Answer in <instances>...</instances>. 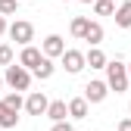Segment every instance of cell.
<instances>
[{
  "instance_id": "obj_1",
  "label": "cell",
  "mask_w": 131,
  "mask_h": 131,
  "mask_svg": "<svg viewBox=\"0 0 131 131\" xmlns=\"http://www.w3.org/2000/svg\"><path fill=\"white\" fill-rule=\"evenodd\" d=\"M106 84H109V91H116V94L128 91L131 75H128V66H125V62H119V59L106 62Z\"/></svg>"
},
{
  "instance_id": "obj_2",
  "label": "cell",
  "mask_w": 131,
  "mask_h": 131,
  "mask_svg": "<svg viewBox=\"0 0 131 131\" xmlns=\"http://www.w3.org/2000/svg\"><path fill=\"white\" fill-rule=\"evenodd\" d=\"M3 78H6V84L13 88V91H28V84H31V69H25V66L19 62V66H6V72H3Z\"/></svg>"
},
{
  "instance_id": "obj_3",
  "label": "cell",
  "mask_w": 131,
  "mask_h": 131,
  "mask_svg": "<svg viewBox=\"0 0 131 131\" xmlns=\"http://www.w3.org/2000/svg\"><path fill=\"white\" fill-rule=\"evenodd\" d=\"M9 38L16 41V44H31V41H35V25H31V22H25V19H16L13 25H9Z\"/></svg>"
},
{
  "instance_id": "obj_4",
  "label": "cell",
  "mask_w": 131,
  "mask_h": 131,
  "mask_svg": "<svg viewBox=\"0 0 131 131\" xmlns=\"http://www.w3.org/2000/svg\"><path fill=\"white\" fill-rule=\"evenodd\" d=\"M84 66H88V53H81V50H66L62 53V69L69 75H78Z\"/></svg>"
},
{
  "instance_id": "obj_5",
  "label": "cell",
  "mask_w": 131,
  "mask_h": 131,
  "mask_svg": "<svg viewBox=\"0 0 131 131\" xmlns=\"http://www.w3.org/2000/svg\"><path fill=\"white\" fill-rule=\"evenodd\" d=\"M47 106H50V100H47V94H41V91H31L28 100H25V112L28 116H47Z\"/></svg>"
},
{
  "instance_id": "obj_6",
  "label": "cell",
  "mask_w": 131,
  "mask_h": 131,
  "mask_svg": "<svg viewBox=\"0 0 131 131\" xmlns=\"http://www.w3.org/2000/svg\"><path fill=\"white\" fill-rule=\"evenodd\" d=\"M106 94H109V84H106V81H88V84H84V97H88V103H103Z\"/></svg>"
},
{
  "instance_id": "obj_7",
  "label": "cell",
  "mask_w": 131,
  "mask_h": 131,
  "mask_svg": "<svg viewBox=\"0 0 131 131\" xmlns=\"http://www.w3.org/2000/svg\"><path fill=\"white\" fill-rule=\"evenodd\" d=\"M44 59V50H38V47H31V44H25L22 47V53H19V62L25 66V69H31V72H35L38 69V62Z\"/></svg>"
},
{
  "instance_id": "obj_8",
  "label": "cell",
  "mask_w": 131,
  "mask_h": 131,
  "mask_svg": "<svg viewBox=\"0 0 131 131\" xmlns=\"http://www.w3.org/2000/svg\"><path fill=\"white\" fill-rule=\"evenodd\" d=\"M62 53H66V41H62L59 35H47V38H44V56L56 59V56H62Z\"/></svg>"
},
{
  "instance_id": "obj_9",
  "label": "cell",
  "mask_w": 131,
  "mask_h": 131,
  "mask_svg": "<svg viewBox=\"0 0 131 131\" xmlns=\"http://www.w3.org/2000/svg\"><path fill=\"white\" fill-rule=\"evenodd\" d=\"M19 125V109H13L6 100H0V128H16Z\"/></svg>"
},
{
  "instance_id": "obj_10",
  "label": "cell",
  "mask_w": 131,
  "mask_h": 131,
  "mask_svg": "<svg viewBox=\"0 0 131 131\" xmlns=\"http://www.w3.org/2000/svg\"><path fill=\"white\" fill-rule=\"evenodd\" d=\"M69 116L72 119H88V97H75V100H69Z\"/></svg>"
},
{
  "instance_id": "obj_11",
  "label": "cell",
  "mask_w": 131,
  "mask_h": 131,
  "mask_svg": "<svg viewBox=\"0 0 131 131\" xmlns=\"http://www.w3.org/2000/svg\"><path fill=\"white\" fill-rule=\"evenodd\" d=\"M84 41H88L91 47H100V44H103V25H100V22H91L88 31H84Z\"/></svg>"
},
{
  "instance_id": "obj_12",
  "label": "cell",
  "mask_w": 131,
  "mask_h": 131,
  "mask_svg": "<svg viewBox=\"0 0 131 131\" xmlns=\"http://www.w3.org/2000/svg\"><path fill=\"white\" fill-rule=\"evenodd\" d=\"M106 53L100 50V47H91V50H88V66H91V69H106Z\"/></svg>"
},
{
  "instance_id": "obj_13",
  "label": "cell",
  "mask_w": 131,
  "mask_h": 131,
  "mask_svg": "<svg viewBox=\"0 0 131 131\" xmlns=\"http://www.w3.org/2000/svg\"><path fill=\"white\" fill-rule=\"evenodd\" d=\"M47 116H50L53 122L66 119V116H69V103H66V100H53L50 106H47Z\"/></svg>"
},
{
  "instance_id": "obj_14",
  "label": "cell",
  "mask_w": 131,
  "mask_h": 131,
  "mask_svg": "<svg viewBox=\"0 0 131 131\" xmlns=\"http://www.w3.org/2000/svg\"><path fill=\"white\" fill-rule=\"evenodd\" d=\"M116 25L119 28H131V0H125V3L116 9Z\"/></svg>"
},
{
  "instance_id": "obj_15",
  "label": "cell",
  "mask_w": 131,
  "mask_h": 131,
  "mask_svg": "<svg viewBox=\"0 0 131 131\" xmlns=\"http://www.w3.org/2000/svg\"><path fill=\"white\" fill-rule=\"evenodd\" d=\"M53 72H56V66H53V59H50V56H44V59L38 62V69H35V75H38L41 81H47V78H53Z\"/></svg>"
},
{
  "instance_id": "obj_16",
  "label": "cell",
  "mask_w": 131,
  "mask_h": 131,
  "mask_svg": "<svg viewBox=\"0 0 131 131\" xmlns=\"http://www.w3.org/2000/svg\"><path fill=\"white\" fill-rule=\"evenodd\" d=\"M88 25H91V19H84V16H75V19H72V25H69L72 38H81V41H84V31H88Z\"/></svg>"
},
{
  "instance_id": "obj_17",
  "label": "cell",
  "mask_w": 131,
  "mask_h": 131,
  "mask_svg": "<svg viewBox=\"0 0 131 131\" xmlns=\"http://www.w3.org/2000/svg\"><path fill=\"white\" fill-rule=\"evenodd\" d=\"M94 13L97 16H112L116 13V0H94Z\"/></svg>"
},
{
  "instance_id": "obj_18",
  "label": "cell",
  "mask_w": 131,
  "mask_h": 131,
  "mask_svg": "<svg viewBox=\"0 0 131 131\" xmlns=\"http://www.w3.org/2000/svg\"><path fill=\"white\" fill-rule=\"evenodd\" d=\"M16 9H19V0H0V13L3 16H13Z\"/></svg>"
},
{
  "instance_id": "obj_19",
  "label": "cell",
  "mask_w": 131,
  "mask_h": 131,
  "mask_svg": "<svg viewBox=\"0 0 131 131\" xmlns=\"http://www.w3.org/2000/svg\"><path fill=\"white\" fill-rule=\"evenodd\" d=\"M3 100H6V103H9L13 109H22V106H25V100H22V97H19V91H13V94H6V97H3Z\"/></svg>"
},
{
  "instance_id": "obj_20",
  "label": "cell",
  "mask_w": 131,
  "mask_h": 131,
  "mask_svg": "<svg viewBox=\"0 0 131 131\" xmlns=\"http://www.w3.org/2000/svg\"><path fill=\"white\" fill-rule=\"evenodd\" d=\"M9 62H13V50L6 44H0V66H9Z\"/></svg>"
},
{
  "instance_id": "obj_21",
  "label": "cell",
  "mask_w": 131,
  "mask_h": 131,
  "mask_svg": "<svg viewBox=\"0 0 131 131\" xmlns=\"http://www.w3.org/2000/svg\"><path fill=\"white\" fill-rule=\"evenodd\" d=\"M50 131H75V128H72V122L59 119V122H53V128H50Z\"/></svg>"
},
{
  "instance_id": "obj_22",
  "label": "cell",
  "mask_w": 131,
  "mask_h": 131,
  "mask_svg": "<svg viewBox=\"0 0 131 131\" xmlns=\"http://www.w3.org/2000/svg\"><path fill=\"white\" fill-rule=\"evenodd\" d=\"M116 131H131V119H122V122L116 125Z\"/></svg>"
},
{
  "instance_id": "obj_23",
  "label": "cell",
  "mask_w": 131,
  "mask_h": 131,
  "mask_svg": "<svg viewBox=\"0 0 131 131\" xmlns=\"http://www.w3.org/2000/svg\"><path fill=\"white\" fill-rule=\"evenodd\" d=\"M3 31H9V28H6V19H3V13H0V35H3Z\"/></svg>"
},
{
  "instance_id": "obj_24",
  "label": "cell",
  "mask_w": 131,
  "mask_h": 131,
  "mask_svg": "<svg viewBox=\"0 0 131 131\" xmlns=\"http://www.w3.org/2000/svg\"><path fill=\"white\" fill-rule=\"evenodd\" d=\"M3 81H6V78H3V75H0V88H3Z\"/></svg>"
},
{
  "instance_id": "obj_25",
  "label": "cell",
  "mask_w": 131,
  "mask_h": 131,
  "mask_svg": "<svg viewBox=\"0 0 131 131\" xmlns=\"http://www.w3.org/2000/svg\"><path fill=\"white\" fill-rule=\"evenodd\" d=\"M81 3H94V0H81Z\"/></svg>"
},
{
  "instance_id": "obj_26",
  "label": "cell",
  "mask_w": 131,
  "mask_h": 131,
  "mask_svg": "<svg viewBox=\"0 0 131 131\" xmlns=\"http://www.w3.org/2000/svg\"><path fill=\"white\" fill-rule=\"evenodd\" d=\"M128 75H131V62H128Z\"/></svg>"
},
{
  "instance_id": "obj_27",
  "label": "cell",
  "mask_w": 131,
  "mask_h": 131,
  "mask_svg": "<svg viewBox=\"0 0 131 131\" xmlns=\"http://www.w3.org/2000/svg\"><path fill=\"white\" fill-rule=\"evenodd\" d=\"M128 112H131V106H128Z\"/></svg>"
},
{
  "instance_id": "obj_28",
  "label": "cell",
  "mask_w": 131,
  "mask_h": 131,
  "mask_svg": "<svg viewBox=\"0 0 131 131\" xmlns=\"http://www.w3.org/2000/svg\"><path fill=\"white\" fill-rule=\"evenodd\" d=\"M62 3H66V0H62Z\"/></svg>"
}]
</instances>
